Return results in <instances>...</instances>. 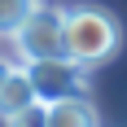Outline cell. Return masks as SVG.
Instances as JSON below:
<instances>
[{"label": "cell", "instance_id": "obj_1", "mask_svg": "<svg viewBox=\"0 0 127 127\" xmlns=\"http://www.w3.org/2000/svg\"><path fill=\"white\" fill-rule=\"evenodd\" d=\"M62 39H66V57L92 70L118 53L123 26L114 13L96 9V4H75V9H62Z\"/></svg>", "mask_w": 127, "mask_h": 127}, {"label": "cell", "instance_id": "obj_2", "mask_svg": "<svg viewBox=\"0 0 127 127\" xmlns=\"http://www.w3.org/2000/svg\"><path fill=\"white\" fill-rule=\"evenodd\" d=\"M31 88H35L39 105L66 101V96H88V70L70 57H35V62L22 66Z\"/></svg>", "mask_w": 127, "mask_h": 127}, {"label": "cell", "instance_id": "obj_3", "mask_svg": "<svg viewBox=\"0 0 127 127\" xmlns=\"http://www.w3.org/2000/svg\"><path fill=\"white\" fill-rule=\"evenodd\" d=\"M13 35H18V44H22V57H26V62H35V57H66L62 9H53V4H35Z\"/></svg>", "mask_w": 127, "mask_h": 127}, {"label": "cell", "instance_id": "obj_4", "mask_svg": "<svg viewBox=\"0 0 127 127\" xmlns=\"http://www.w3.org/2000/svg\"><path fill=\"white\" fill-rule=\"evenodd\" d=\"M44 127H96V110L88 96H66L44 105Z\"/></svg>", "mask_w": 127, "mask_h": 127}, {"label": "cell", "instance_id": "obj_5", "mask_svg": "<svg viewBox=\"0 0 127 127\" xmlns=\"http://www.w3.org/2000/svg\"><path fill=\"white\" fill-rule=\"evenodd\" d=\"M31 105H39V96H35V88H31L26 70L18 66V70L4 79V88H0V118L9 123V118H18L22 110H31Z\"/></svg>", "mask_w": 127, "mask_h": 127}, {"label": "cell", "instance_id": "obj_6", "mask_svg": "<svg viewBox=\"0 0 127 127\" xmlns=\"http://www.w3.org/2000/svg\"><path fill=\"white\" fill-rule=\"evenodd\" d=\"M39 0H0V31H18L22 18L35 9Z\"/></svg>", "mask_w": 127, "mask_h": 127}, {"label": "cell", "instance_id": "obj_7", "mask_svg": "<svg viewBox=\"0 0 127 127\" xmlns=\"http://www.w3.org/2000/svg\"><path fill=\"white\" fill-rule=\"evenodd\" d=\"M9 127H44V105H31L18 118H9Z\"/></svg>", "mask_w": 127, "mask_h": 127}, {"label": "cell", "instance_id": "obj_8", "mask_svg": "<svg viewBox=\"0 0 127 127\" xmlns=\"http://www.w3.org/2000/svg\"><path fill=\"white\" fill-rule=\"evenodd\" d=\"M13 70H18V66H9V62H4V57H0V88H4V79H9Z\"/></svg>", "mask_w": 127, "mask_h": 127}]
</instances>
